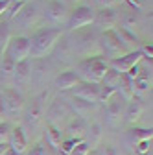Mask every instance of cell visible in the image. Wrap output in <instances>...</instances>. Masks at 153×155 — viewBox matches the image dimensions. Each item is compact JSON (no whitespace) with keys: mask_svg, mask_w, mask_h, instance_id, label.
I'll return each mask as SVG.
<instances>
[{"mask_svg":"<svg viewBox=\"0 0 153 155\" xmlns=\"http://www.w3.org/2000/svg\"><path fill=\"white\" fill-rule=\"evenodd\" d=\"M100 50H102V55L107 57V61L127 54L124 50V46H122V43H120V39H118V35H116L114 30L102 33V37H100Z\"/></svg>","mask_w":153,"mask_h":155,"instance_id":"obj_5","label":"cell"},{"mask_svg":"<svg viewBox=\"0 0 153 155\" xmlns=\"http://www.w3.org/2000/svg\"><path fill=\"white\" fill-rule=\"evenodd\" d=\"M24 4H26V2H11L9 9H8V13H9L8 17H9V18H17V15L21 13V9L24 8Z\"/></svg>","mask_w":153,"mask_h":155,"instance_id":"obj_34","label":"cell"},{"mask_svg":"<svg viewBox=\"0 0 153 155\" xmlns=\"http://www.w3.org/2000/svg\"><path fill=\"white\" fill-rule=\"evenodd\" d=\"M30 48H31L30 37H26V35H15V37L9 39L6 54L11 57L15 63H21L24 59H30Z\"/></svg>","mask_w":153,"mask_h":155,"instance_id":"obj_6","label":"cell"},{"mask_svg":"<svg viewBox=\"0 0 153 155\" xmlns=\"http://www.w3.org/2000/svg\"><path fill=\"white\" fill-rule=\"evenodd\" d=\"M9 6H11V0H0V17H2L4 13H8Z\"/></svg>","mask_w":153,"mask_h":155,"instance_id":"obj_39","label":"cell"},{"mask_svg":"<svg viewBox=\"0 0 153 155\" xmlns=\"http://www.w3.org/2000/svg\"><path fill=\"white\" fill-rule=\"evenodd\" d=\"M13 124L8 120H0V142H8L9 140V135H11Z\"/></svg>","mask_w":153,"mask_h":155,"instance_id":"obj_31","label":"cell"},{"mask_svg":"<svg viewBox=\"0 0 153 155\" xmlns=\"http://www.w3.org/2000/svg\"><path fill=\"white\" fill-rule=\"evenodd\" d=\"M72 33H76V37L67 39V43H68L74 55H80L83 59L85 57H92V55H102L100 37L94 30H78Z\"/></svg>","mask_w":153,"mask_h":155,"instance_id":"obj_2","label":"cell"},{"mask_svg":"<svg viewBox=\"0 0 153 155\" xmlns=\"http://www.w3.org/2000/svg\"><path fill=\"white\" fill-rule=\"evenodd\" d=\"M124 2H127L133 9H140L142 8V0H124Z\"/></svg>","mask_w":153,"mask_h":155,"instance_id":"obj_41","label":"cell"},{"mask_svg":"<svg viewBox=\"0 0 153 155\" xmlns=\"http://www.w3.org/2000/svg\"><path fill=\"white\" fill-rule=\"evenodd\" d=\"M89 151H90V146L87 144V140H80L78 144L70 150L68 155H89Z\"/></svg>","mask_w":153,"mask_h":155,"instance_id":"obj_33","label":"cell"},{"mask_svg":"<svg viewBox=\"0 0 153 155\" xmlns=\"http://www.w3.org/2000/svg\"><path fill=\"white\" fill-rule=\"evenodd\" d=\"M17 22H21V26H24V28H31L37 21H39V9H37V6L35 4H24V8L21 9V13L17 15V18H15Z\"/></svg>","mask_w":153,"mask_h":155,"instance_id":"obj_22","label":"cell"},{"mask_svg":"<svg viewBox=\"0 0 153 155\" xmlns=\"http://www.w3.org/2000/svg\"><path fill=\"white\" fill-rule=\"evenodd\" d=\"M144 102H142V98L140 96H133V98L127 102V105H125V111H124V118L129 122V124H135L140 116H142V113H144Z\"/></svg>","mask_w":153,"mask_h":155,"instance_id":"obj_21","label":"cell"},{"mask_svg":"<svg viewBox=\"0 0 153 155\" xmlns=\"http://www.w3.org/2000/svg\"><path fill=\"white\" fill-rule=\"evenodd\" d=\"M81 80L78 78V74H76V70H63L59 76L55 78V81H54V85H55V89L57 91H61V92H67V91H72L76 85H78Z\"/></svg>","mask_w":153,"mask_h":155,"instance_id":"obj_20","label":"cell"},{"mask_svg":"<svg viewBox=\"0 0 153 155\" xmlns=\"http://www.w3.org/2000/svg\"><path fill=\"white\" fill-rule=\"evenodd\" d=\"M135 150L138 155H144V153H149L151 151V140H142V142H137L135 144Z\"/></svg>","mask_w":153,"mask_h":155,"instance_id":"obj_35","label":"cell"},{"mask_svg":"<svg viewBox=\"0 0 153 155\" xmlns=\"http://www.w3.org/2000/svg\"><path fill=\"white\" fill-rule=\"evenodd\" d=\"M85 140V139H83ZM80 142V139H72V137H63V140H61V146H59V150L65 153V155H68L70 153V150Z\"/></svg>","mask_w":153,"mask_h":155,"instance_id":"obj_32","label":"cell"},{"mask_svg":"<svg viewBox=\"0 0 153 155\" xmlns=\"http://www.w3.org/2000/svg\"><path fill=\"white\" fill-rule=\"evenodd\" d=\"M46 140L54 150H59L61 140H63V131L61 127H57L54 124H46Z\"/></svg>","mask_w":153,"mask_h":155,"instance_id":"obj_24","label":"cell"},{"mask_svg":"<svg viewBox=\"0 0 153 155\" xmlns=\"http://www.w3.org/2000/svg\"><path fill=\"white\" fill-rule=\"evenodd\" d=\"M100 155H116V150H114L111 144H102V148H98Z\"/></svg>","mask_w":153,"mask_h":155,"instance_id":"obj_38","label":"cell"},{"mask_svg":"<svg viewBox=\"0 0 153 155\" xmlns=\"http://www.w3.org/2000/svg\"><path fill=\"white\" fill-rule=\"evenodd\" d=\"M98 89H100V85H96V83L80 81L70 92H72V96H78V98H81L85 102H90V104L98 105Z\"/></svg>","mask_w":153,"mask_h":155,"instance_id":"obj_16","label":"cell"},{"mask_svg":"<svg viewBox=\"0 0 153 155\" xmlns=\"http://www.w3.org/2000/svg\"><path fill=\"white\" fill-rule=\"evenodd\" d=\"M87 133L90 135V140H87L89 146H98L100 140H102V126L98 122H94L87 127Z\"/></svg>","mask_w":153,"mask_h":155,"instance_id":"obj_28","label":"cell"},{"mask_svg":"<svg viewBox=\"0 0 153 155\" xmlns=\"http://www.w3.org/2000/svg\"><path fill=\"white\" fill-rule=\"evenodd\" d=\"M2 96H4L6 113H8L9 118H18V116H22L26 102H24V96L21 94V91H17V89H4Z\"/></svg>","mask_w":153,"mask_h":155,"instance_id":"obj_9","label":"cell"},{"mask_svg":"<svg viewBox=\"0 0 153 155\" xmlns=\"http://www.w3.org/2000/svg\"><path fill=\"white\" fill-rule=\"evenodd\" d=\"M9 150V146H8V142H0V155H4L6 151Z\"/></svg>","mask_w":153,"mask_h":155,"instance_id":"obj_42","label":"cell"},{"mask_svg":"<svg viewBox=\"0 0 153 155\" xmlns=\"http://www.w3.org/2000/svg\"><path fill=\"white\" fill-rule=\"evenodd\" d=\"M4 116H8V113H6V102H4V96H2V92H0V120H2Z\"/></svg>","mask_w":153,"mask_h":155,"instance_id":"obj_40","label":"cell"},{"mask_svg":"<svg viewBox=\"0 0 153 155\" xmlns=\"http://www.w3.org/2000/svg\"><path fill=\"white\" fill-rule=\"evenodd\" d=\"M70 2H80V0H70Z\"/></svg>","mask_w":153,"mask_h":155,"instance_id":"obj_46","label":"cell"},{"mask_svg":"<svg viewBox=\"0 0 153 155\" xmlns=\"http://www.w3.org/2000/svg\"><path fill=\"white\" fill-rule=\"evenodd\" d=\"M63 37L61 28H41L37 30L31 37H30V59L31 61H39V59H46L52 54V50L55 48L57 41Z\"/></svg>","mask_w":153,"mask_h":155,"instance_id":"obj_1","label":"cell"},{"mask_svg":"<svg viewBox=\"0 0 153 155\" xmlns=\"http://www.w3.org/2000/svg\"><path fill=\"white\" fill-rule=\"evenodd\" d=\"M9 39H11L9 22H8V21H2V22H0V54H4V52H6Z\"/></svg>","mask_w":153,"mask_h":155,"instance_id":"obj_27","label":"cell"},{"mask_svg":"<svg viewBox=\"0 0 153 155\" xmlns=\"http://www.w3.org/2000/svg\"><path fill=\"white\" fill-rule=\"evenodd\" d=\"M4 155H18V153H15V151H11V150H8V151H6Z\"/></svg>","mask_w":153,"mask_h":155,"instance_id":"obj_43","label":"cell"},{"mask_svg":"<svg viewBox=\"0 0 153 155\" xmlns=\"http://www.w3.org/2000/svg\"><path fill=\"white\" fill-rule=\"evenodd\" d=\"M70 116H72V111H70L67 100L55 98V100L52 102L48 113H46V122H48V124H54V126H57V127H61V124H63L65 120H67V122L70 120Z\"/></svg>","mask_w":153,"mask_h":155,"instance_id":"obj_10","label":"cell"},{"mask_svg":"<svg viewBox=\"0 0 153 155\" xmlns=\"http://www.w3.org/2000/svg\"><path fill=\"white\" fill-rule=\"evenodd\" d=\"M122 28L127 30V31H133V33H135V30L138 28V17H137L135 11L127 13V15L122 18Z\"/></svg>","mask_w":153,"mask_h":155,"instance_id":"obj_29","label":"cell"},{"mask_svg":"<svg viewBox=\"0 0 153 155\" xmlns=\"http://www.w3.org/2000/svg\"><path fill=\"white\" fill-rule=\"evenodd\" d=\"M94 15L96 11L92 9V6H85L80 4L76 6L70 13H68V21H67V30L68 31H78V30H85L87 26L94 24Z\"/></svg>","mask_w":153,"mask_h":155,"instance_id":"obj_4","label":"cell"},{"mask_svg":"<svg viewBox=\"0 0 153 155\" xmlns=\"http://www.w3.org/2000/svg\"><path fill=\"white\" fill-rule=\"evenodd\" d=\"M114 31H116V35H118V39H120V43H122V46H124L125 52H133V50H137V48L140 46L138 35H137V33L127 31V30H124L122 26H120V28H114Z\"/></svg>","mask_w":153,"mask_h":155,"instance_id":"obj_23","label":"cell"},{"mask_svg":"<svg viewBox=\"0 0 153 155\" xmlns=\"http://www.w3.org/2000/svg\"><path fill=\"white\" fill-rule=\"evenodd\" d=\"M105 111H107V122H109V126H114V127H116V126L122 124L125 105H124V98H122L118 92L105 104Z\"/></svg>","mask_w":153,"mask_h":155,"instance_id":"obj_11","label":"cell"},{"mask_svg":"<svg viewBox=\"0 0 153 155\" xmlns=\"http://www.w3.org/2000/svg\"><path fill=\"white\" fill-rule=\"evenodd\" d=\"M114 94H116V91H114L112 87H107V85L100 83V89H98V104H107Z\"/></svg>","mask_w":153,"mask_h":155,"instance_id":"obj_30","label":"cell"},{"mask_svg":"<svg viewBox=\"0 0 153 155\" xmlns=\"http://www.w3.org/2000/svg\"><path fill=\"white\" fill-rule=\"evenodd\" d=\"M13 83L18 89H24L30 81H31V59H24L21 63L15 65V70H13Z\"/></svg>","mask_w":153,"mask_h":155,"instance_id":"obj_14","label":"cell"},{"mask_svg":"<svg viewBox=\"0 0 153 155\" xmlns=\"http://www.w3.org/2000/svg\"><path fill=\"white\" fill-rule=\"evenodd\" d=\"M87 120L85 118H80V116H74V118H70L63 129V133L67 135V137H72V139H80L83 140L85 139V135H87Z\"/></svg>","mask_w":153,"mask_h":155,"instance_id":"obj_17","label":"cell"},{"mask_svg":"<svg viewBox=\"0 0 153 155\" xmlns=\"http://www.w3.org/2000/svg\"><path fill=\"white\" fill-rule=\"evenodd\" d=\"M8 146H9L11 151H15L18 155H26L28 153V139H26V133H24V129L21 126H13Z\"/></svg>","mask_w":153,"mask_h":155,"instance_id":"obj_15","label":"cell"},{"mask_svg":"<svg viewBox=\"0 0 153 155\" xmlns=\"http://www.w3.org/2000/svg\"><path fill=\"white\" fill-rule=\"evenodd\" d=\"M2 57H0V76L4 78V80H9V78H13V70H15V61L11 59V57L4 52L0 54Z\"/></svg>","mask_w":153,"mask_h":155,"instance_id":"obj_25","label":"cell"},{"mask_svg":"<svg viewBox=\"0 0 153 155\" xmlns=\"http://www.w3.org/2000/svg\"><path fill=\"white\" fill-rule=\"evenodd\" d=\"M46 98H48V92H41L31 100L28 107H24V120L28 126H37L43 120V116L46 113Z\"/></svg>","mask_w":153,"mask_h":155,"instance_id":"obj_8","label":"cell"},{"mask_svg":"<svg viewBox=\"0 0 153 155\" xmlns=\"http://www.w3.org/2000/svg\"><path fill=\"white\" fill-rule=\"evenodd\" d=\"M26 155H48V151H46V148H44V144H35L33 148H31V151H28Z\"/></svg>","mask_w":153,"mask_h":155,"instance_id":"obj_37","label":"cell"},{"mask_svg":"<svg viewBox=\"0 0 153 155\" xmlns=\"http://www.w3.org/2000/svg\"><path fill=\"white\" fill-rule=\"evenodd\" d=\"M142 59H144V54L140 52V48H137V50H133V52H127V54H124V55H120V57H114V59L107 61V65H109V68L114 70V72L125 74V72H129L133 67H137L138 63H142Z\"/></svg>","mask_w":153,"mask_h":155,"instance_id":"obj_7","label":"cell"},{"mask_svg":"<svg viewBox=\"0 0 153 155\" xmlns=\"http://www.w3.org/2000/svg\"><path fill=\"white\" fill-rule=\"evenodd\" d=\"M131 89L135 96H142L144 92L151 91V68H140L138 76L131 81Z\"/></svg>","mask_w":153,"mask_h":155,"instance_id":"obj_19","label":"cell"},{"mask_svg":"<svg viewBox=\"0 0 153 155\" xmlns=\"http://www.w3.org/2000/svg\"><path fill=\"white\" fill-rule=\"evenodd\" d=\"M89 155H100V153H98V150H92V151H89Z\"/></svg>","mask_w":153,"mask_h":155,"instance_id":"obj_44","label":"cell"},{"mask_svg":"<svg viewBox=\"0 0 153 155\" xmlns=\"http://www.w3.org/2000/svg\"><path fill=\"white\" fill-rule=\"evenodd\" d=\"M129 139L133 142H142V140H151L153 139V131L151 127H131L129 129Z\"/></svg>","mask_w":153,"mask_h":155,"instance_id":"obj_26","label":"cell"},{"mask_svg":"<svg viewBox=\"0 0 153 155\" xmlns=\"http://www.w3.org/2000/svg\"><path fill=\"white\" fill-rule=\"evenodd\" d=\"M94 2H96L100 8H114V6H118V4H122L124 0H94Z\"/></svg>","mask_w":153,"mask_h":155,"instance_id":"obj_36","label":"cell"},{"mask_svg":"<svg viewBox=\"0 0 153 155\" xmlns=\"http://www.w3.org/2000/svg\"><path fill=\"white\" fill-rule=\"evenodd\" d=\"M67 104H68V107H70V111H72V114H76V116H80V118H87V116L96 109V104H90V102H85V100H81V98H78V96H68V100H67Z\"/></svg>","mask_w":153,"mask_h":155,"instance_id":"obj_18","label":"cell"},{"mask_svg":"<svg viewBox=\"0 0 153 155\" xmlns=\"http://www.w3.org/2000/svg\"><path fill=\"white\" fill-rule=\"evenodd\" d=\"M94 24H96L102 31H111L118 24V15L111 8H100L94 15Z\"/></svg>","mask_w":153,"mask_h":155,"instance_id":"obj_13","label":"cell"},{"mask_svg":"<svg viewBox=\"0 0 153 155\" xmlns=\"http://www.w3.org/2000/svg\"><path fill=\"white\" fill-rule=\"evenodd\" d=\"M11 2H28V0H11Z\"/></svg>","mask_w":153,"mask_h":155,"instance_id":"obj_45","label":"cell"},{"mask_svg":"<svg viewBox=\"0 0 153 155\" xmlns=\"http://www.w3.org/2000/svg\"><path fill=\"white\" fill-rule=\"evenodd\" d=\"M107 70H109V65H107V59L103 55L85 57V59H81L78 65H76V74H78V78L81 81L96 83V85L102 83Z\"/></svg>","mask_w":153,"mask_h":155,"instance_id":"obj_3","label":"cell"},{"mask_svg":"<svg viewBox=\"0 0 153 155\" xmlns=\"http://www.w3.org/2000/svg\"><path fill=\"white\" fill-rule=\"evenodd\" d=\"M44 18L50 21L52 24L55 26H61V24H67L68 21V9L63 2L59 0H50L44 8Z\"/></svg>","mask_w":153,"mask_h":155,"instance_id":"obj_12","label":"cell"}]
</instances>
